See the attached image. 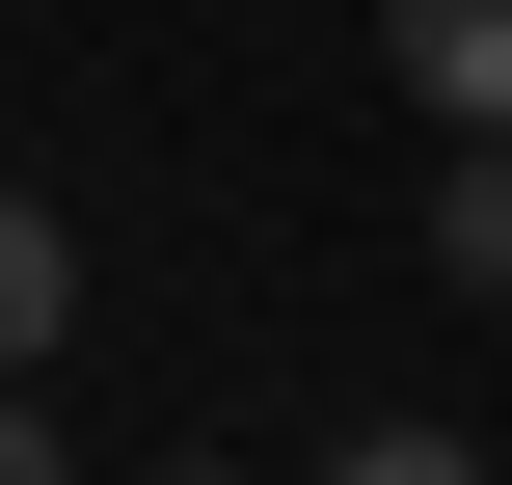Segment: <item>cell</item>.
Listing matches in <instances>:
<instances>
[{"label": "cell", "instance_id": "obj_1", "mask_svg": "<svg viewBox=\"0 0 512 485\" xmlns=\"http://www.w3.org/2000/svg\"><path fill=\"white\" fill-rule=\"evenodd\" d=\"M378 54H405L432 135H512V0H378Z\"/></svg>", "mask_w": 512, "mask_h": 485}, {"label": "cell", "instance_id": "obj_2", "mask_svg": "<svg viewBox=\"0 0 512 485\" xmlns=\"http://www.w3.org/2000/svg\"><path fill=\"white\" fill-rule=\"evenodd\" d=\"M54 324H81V243H54V189H0V378H27Z\"/></svg>", "mask_w": 512, "mask_h": 485}, {"label": "cell", "instance_id": "obj_3", "mask_svg": "<svg viewBox=\"0 0 512 485\" xmlns=\"http://www.w3.org/2000/svg\"><path fill=\"white\" fill-rule=\"evenodd\" d=\"M432 270H459V297H512V135L459 162V189H432Z\"/></svg>", "mask_w": 512, "mask_h": 485}, {"label": "cell", "instance_id": "obj_4", "mask_svg": "<svg viewBox=\"0 0 512 485\" xmlns=\"http://www.w3.org/2000/svg\"><path fill=\"white\" fill-rule=\"evenodd\" d=\"M324 485H486V459H459V432H351Z\"/></svg>", "mask_w": 512, "mask_h": 485}, {"label": "cell", "instance_id": "obj_5", "mask_svg": "<svg viewBox=\"0 0 512 485\" xmlns=\"http://www.w3.org/2000/svg\"><path fill=\"white\" fill-rule=\"evenodd\" d=\"M0 485H81V459H54V405H27V378H0Z\"/></svg>", "mask_w": 512, "mask_h": 485}, {"label": "cell", "instance_id": "obj_6", "mask_svg": "<svg viewBox=\"0 0 512 485\" xmlns=\"http://www.w3.org/2000/svg\"><path fill=\"white\" fill-rule=\"evenodd\" d=\"M162 485H243V459H162Z\"/></svg>", "mask_w": 512, "mask_h": 485}]
</instances>
